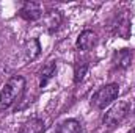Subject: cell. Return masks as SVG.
Listing matches in <instances>:
<instances>
[{"label":"cell","instance_id":"obj_1","mask_svg":"<svg viewBox=\"0 0 135 133\" xmlns=\"http://www.w3.org/2000/svg\"><path fill=\"white\" fill-rule=\"evenodd\" d=\"M24 91H25V78L22 75L11 77L5 83L0 93V111H6L16 102H19L24 96Z\"/></svg>","mask_w":135,"mask_h":133},{"label":"cell","instance_id":"obj_2","mask_svg":"<svg viewBox=\"0 0 135 133\" xmlns=\"http://www.w3.org/2000/svg\"><path fill=\"white\" fill-rule=\"evenodd\" d=\"M129 111H131V103L127 100H119L105 111V114L102 117V124L105 127L112 129V127L121 124L126 119V116L129 114Z\"/></svg>","mask_w":135,"mask_h":133},{"label":"cell","instance_id":"obj_3","mask_svg":"<svg viewBox=\"0 0 135 133\" xmlns=\"http://www.w3.org/2000/svg\"><path fill=\"white\" fill-rule=\"evenodd\" d=\"M118 96H119V86H118L116 83H108V85L99 88V89L93 94V97H91V105H93L94 108H98V110H102V108H105L107 105H110Z\"/></svg>","mask_w":135,"mask_h":133},{"label":"cell","instance_id":"obj_4","mask_svg":"<svg viewBox=\"0 0 135 133\" xmlns=\"http://www.w3.org/2000/svg\"><path fill=\"white\" fill-rule=\"evenodd\" d=\"M19 14H21L22 19H25L28 22H35V21H38L44 16V13L41 9V5L36 3V2H25L21 8Z\"/></svg>","mask_w":135,"mask_h":133},{"label":"cell","instance_id":"obj_5","mask_svg":"<svg viewBox=\"0 0 135 133\" xmlns=\"http://www.w3.org/2000/svg\"><path fill=\"white\" fill-rule=\"evenodd\" d=\"M96 42H98V34L93 30H83L75 41V47L79 50H90L96 45Z\"/></svg>","mask_w":135,"mask_h":133},{"label":"cell","instance_id":"obj_6","mask_svg":"<svg viewBox=\"0 0 135 133\" xmlns=\"http://www.w3.org/2000/svg\"><path fill=\"white\" fill-rule=\"evenodd\" d=\"M42 24L47 28V32H55L58 28V25L61 24V14L58 11H54V9L47 11L42 16Z\"/></svg>","mask_w":135,"mask_h":133},{"label":"cell","instance_id":"obj_7","mask_svg":"<svg viewBox=\"0 0 135 133\" xmlns=\"http://www.w3.org/2000/svg\"><path fill=\"white\" fill-rule=\"evenodd\" d=\"M113 64H115L116 69H127L132 64V52L127 50V49H123V50L116 52L115 58H113Z\"/></svg>","mask_w":135,"mask_h":133},{"label":"cell","instance_id":"obj_8","mask_svg":"<svg viewBox=\"0 0 135 133\" xmlns=\"http://www.w3.org/2000/svg\"><path fill=\"white\" fill-rule=\"evenodd\" d=\"M44 130H46L44 121L39 119V117H33V119L27 121L22 125V129H21L19 133H44Z\"/></svg>","mask_w":135,"mask_h":133},{"label":"cell","instance_id":"obj_9","mask_svg":"<svg viewBox=\"0 0 135 133\" xmlns=\"http://www.w3.org/2000/svg\"><path fill=\"white\" fill-rule=\"evenodd\" d=\"M82 132V125L77 119H66L61 124L57 125L54 133H80Z\"/></svg>","mask_w":135,"mask_h":133},{"label":"cell","instance_id":"obj_10","mask_svg":"<svg viewBox=\"0 0 135 133\" xmlns=\"http://www.w3.org/2000/svg\"><path fill=\"white\" fill-rule=\"evenodd\" d=\"M24 52H25V60L27 61H33L35 58L39 55L41 52V44L36 38H32L30 41L25 42V47H24Z\"/></svg>","mask_w":135,"mask_h":133},{"label":"cell","instance_id":"obj_11","mask_svg":"<svg viewBox=\"0 0 135 133\" xmlns=\"http://www.w3.org/2000/svg\"><path fill=\"white\" fill-rule=\"evenodd\" d=\"M55 72H57V64H55V61H49L46 66L41 69V75H39V86H41V88H44V86L49 83V80L55 75Z\"/></svg>","mask_w":135,"mask_h":133},{"label":"cell","instance_id":"obj_12","mask_svg":"<svg viewBox=\"0 0 135 133\" xmlns=\"http://www.w3.org/2000/svg\"><path fill=\"white\" fill-rule=\"evenodd\" d=\"M88 70V63H80V64H75V69H74V83H80L85 77Z\"/></svg>","mask_w":135,"mask_h":133},{"label":"cell","instance_id":"obj_13","mask_svg":"<svg viewBox=\"0 0 135 133\" xmlns=\"http://www.w3.org/2000/svg\"><path fill=\"white\" fill-rule=\"evenodd\" d=\"M127 133H135V127L132 129V130H131V132H127Z\"/></svg>","mask_w":135,"mask_h":133},{"label":"cell","instance_id":"obj_14","mask_svg":"<svg viewBox=\"0 0 135 133\" xmlns=\"http://www.w3.org/2000/svg\"><path fill=\"white\" fill-rule=\"evenodd\" d=\"M0 133H3V132H2V130H0Z\"/></svg>","mask_w":135,"mask_h":133},{"label":"cell","instance_id":"obj_15","mask_svg":"<svg viewBox=\"0 0 135 133\" xmlns=\"http://www.w3.org/2000/svg\"><path fill=\"white\" fill-rule=\"evenodd\" d=\"M134 113H135V110H134Z\"/></svg>","mask_w":135,"mask_h":133}]
</instances>
